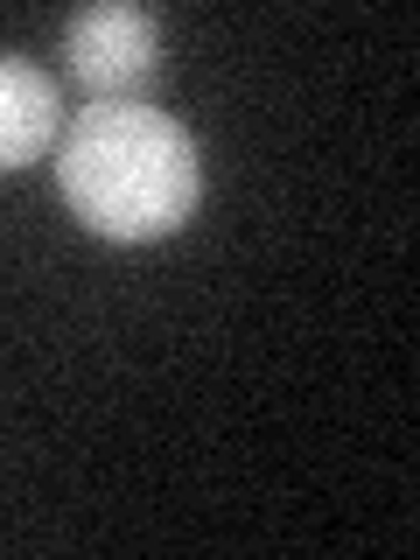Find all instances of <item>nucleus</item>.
I'll list each match as a JSON object with an SVG mask.
<instances>
[{"instance_id": "obj_3", "label": "nucleus", "mask_w": 420, "mask_h": 560, "mask_svg": "<svg viewBox=\"0 0 420 560\" xmlns=\"http://www.w3.org/2000/svg\"><path fill=\"white\" fill-rule=\"evenodd\" d=\"M57 78L35 70L28 57H8L0 49V168H28L35 154L57 140Z\"/></svg>"}, {"instance_id": "obj_1", "label": "nucleus", "mask_w": 420, "mask_h": 560, "mask_svg": "<svg viewBox=\"0 0 420 560\" xmlns=\"http://www.w3.org/2000/svg\"><path fill=\"white\" fill-rule=\"evenodd\" d=\"M57 189L70 218L98 238H168L203 197L197 140L148 98H92L63 127Z\"/></svg>"}, {"instance_id": "obj_2", "label": "nucleus", "mask_w": 420, "mask_h": 560, "mask_svg": "<svg viewBox=\"0 0 420 560\" xmlns=\"http://www.w3.org/2000/svg\"><path fill=\"white\" fill-rule=\"evenodd\" d=\"M63 57L70 78L92 84L98 98H127L162 70V22L148 8H127V0H98V8L70 14Z\"/></svg>"}]
</instances>
